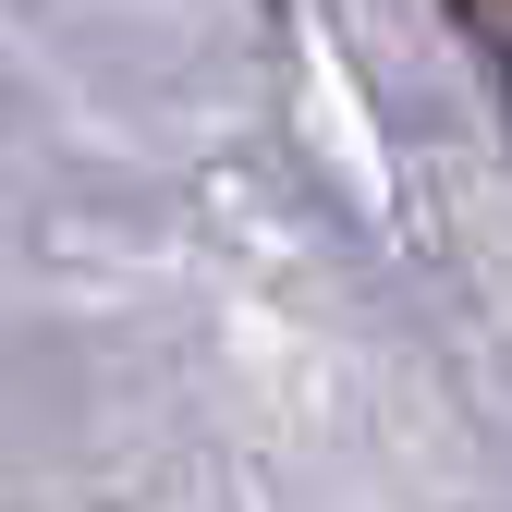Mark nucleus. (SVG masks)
I'll return each instance as SVG.
<instances>
[{"instance_id": "1", "label": "nucleus", "mask_w": 512, "mask_h": 512, "mask_svg": "<svg viewBox=\"0 0 512 512\" xmlns=\"http://www.w3.org/2000/svg\"><path fill=\"white\" fill-rule=\"evenodd\" d=\"M500 74H512V37H500Z\"/></svg>"}]
</instances>
